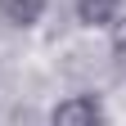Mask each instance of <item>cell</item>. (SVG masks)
<instances>
[{
    "label": "cell",
    "instance_id": "1",
    "mask_svg": "<svg viewBox=\"0 0 126 126\" xmlns=\"http://www.w3.org/2000/svg\"><path fill=\"white\" fill-rule=\"evenodd\" d=\"M50 126H108V113H104V99L94 90H81V94H68L50 108Z\"/></svg>",
    "mask_w": 126,
    "mask_h": 126
},
{
    "label": "cell",
    "instance_id": "2",
    "mask_svg": "<svg viewBox=\"0 0 126 126\" xmlns=\"http://www.w3.org/2000/svg\"><path fill=\"white\" fill-rule=\"evenodd\" d=\"M72 14L81 27H113L117 14H122V0H72Z\"/></svg>",
    "mask_w": 126,
    "mask_h": 126
},
{
    "label": "cell",
    "instance_id": "3",
    "mask_svg": "<svg viewBox=\"0 0 126 126\" xmlns=\"http://www.w3.org/2000/svg\"><path fill=\"white\" fill-rule=\"evenodd\" d=\"M45 9H50V0H0V18L9 27H36L45 18Z\"/></svg>",
    "mask_w": 126,
    "mask_h": 126
},
{
    "label": "cell",
    "instance_id": "4",
    "mask_svg": "<svg viewBox=\"0 0 126 126\" xmlns=\"http://www.w3.org/2000/svg\"><path fill=\"white\" fill-rule=\"evenodd\" d=\"M108 50H113V63L126 72V14H117L113 23V41H108Z\"/></svg>",
    "mask_w": 126,
    "mask_h": 126
}]
</instances>
